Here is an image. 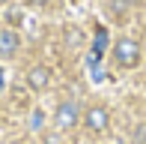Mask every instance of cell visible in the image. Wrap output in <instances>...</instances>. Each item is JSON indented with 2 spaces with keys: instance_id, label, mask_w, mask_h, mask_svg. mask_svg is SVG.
Here are the masks:
<instances>
[{
  "instance_id": "obj_6",
  "label": "cell",
  "mask_w": 146,
  "mask_h": 144,
  "mask_svg": "<svg viewBox=\"0 0 146 144\" xmlns=\"http://www.w3.org/2000/svg\"><path fill=\"white\" fill-rule=\"evenodd\" d=\"M104 51H108V27H98L96 36H92V57H96V60H102Z\"/></svg>"
},
{
  "instance_id": "obj_11",
  "label": "cell",
  "mask_w": 146,
  "mask_h": 144,
  "mask_svg": "<svg viewBox=\"0 0 146 144\" xmlns=\"http://www.w3.org/2000/svg\"><path fill=\"white\" fill-rule=\"evenodd\" d=\"M3 87H6V72L0 69V90H3Z\"/></svg>"
},
{
  "instance_id": "obj_7",
  "label": "cell",
  "mask_w": 146,
  "mask_h": 144,
  "mask_svg": "<svg viewBox=\"0 0 146 144\" xmlns=\"http://www.w3.org/2000/svg\"><path fill=\"white\" fill-rule=\"evenodd\" d=\"M42 126H45V114H42V111H33V114H30V129L39 132Z\"/></svg>"
},
{
  "instance_id": "obj_9",
  "label": "cell",
  "mask_w": 146,
  "mask_h": 144,
  "mask_svg": "<svg viewBox=\"0 0 146 144\" xmlns=\"http://www.w3.org/2000/svg\"><path fill=\"white\" fill-rule=\"evenodd\" d=\"M30 6H39V9H42V6H48V3H54V0H27Z\"/></svg>"
},
{
  "instance_id": "obj_10",
  "label": "cell",
  "mask_w": 146,
  "mask_h": 144,
  "mask_svg": "<svg viewBox=\"0 0 146 144\" xmlns=\"http://www.w3.org/2000/svg\"><path fill=\"white\" fill-rule=\"evenodd\" d=\"M137 141H146V126H140V129H137Z\"/></svg>"
},
{
  "instance_id": "obj_14",
  "label": "cell",
  "mask_w": 146,
  "mask_h": 144,
  "mask_svg": "<svg viewBox=\"0 0 146 144\" xmlns=\"http://www.w3.org/2000/svg\"><path fill=\"white\" fill-rule=\"evenodd\" d=\"M119 144H122V141H119Z\"/></svg>"
},
{
  "instance_id": "obj_12",
  "label": "cell",
  "mask_w": 146,
  "mask_h": 144,
  "mask_svg": "<svg viewBox=\"0 0 146 144\" xmlns=\"http://www.w3.org/2000/svg\"><path fill=\"white\" fill-rule=\"evenodd\" d=\"M122 3H140V0H122Z\"/></svg>"
},
{
  "instance_id": "obj_1",
  "label": "cell",
  "mask_w": 146,
  "mask_h": 144,
  "mask_svg": "<svg viewBox=\"0 0 146 144\" xmlns=\"http://www.w3.org/2000/svg\"><path fill=\"white\" fill-rule=\"evenodd\" d=\"M113 60H116V66H122V69H134L137 63H140V45H137L134 39H119L113 45Z\"/></svg>"
},
{
  "instance_id": "obj_4",
  "label": "cell",
  "mask_w": 146,
  "mask_h": 144,
  "mask_svg": "<svg viewBox=\"0 0 146 144\" xmlns=\"http://www.w3.org/2000/svg\"><path fill=\"white\" fill-rule=\"evenodd\" d=\"M27 84H30L33 90H39V93L48 90V87H51V69H48V66H33V69L27 72Z\"/></svg>"
},
{
  "instance_id": "obj_3",
  "label": "cell",
  "mask_w": 146,
  "mask_h": 144,
  "mask_svg": "<svg viewBox=\"0 0 146 144\" xmlns=\"http://www.w3.org/2000/svg\"><path fill=\"white\" fill-rule=\"evenodd\" d=\"M84 123H87V129H90V132L102 135V132H108V126H110V114H108V108L92 105V108L84 111Z\"/></svg>"
},
{
  "instance_id": "obj_5",
  "label": "cell",
  "mask_w": 146,
  "mask_h": 144,
  "mask_svg": "<svg viewBox=\"0 0 146 144\" xmlns=\"http://www.w3.org/2000/svg\"><path fill=\"white\" fill-rule=\"evenodd\" d=\"M18 45H21V39H18L15 30L0 27V57H12L18 51Z\"/></svg>"
},
{
  "instance_id": "obj_8",
  "label": "cell",
  "mask_w": 146,
  "mask_h": 144,
  "mask_svg": "<svg viewBox=\"0 0 146 144\" xmlns=\"http://www.w3.org/2000/svg\"><path fill=\"white\" fill-rule=\"evenodd\" d=\"M90 72H92V81H104V72L98 69V63H96V57L90 60Z\"/></svg>"
},
{
  "instance_id": "obj_13",
  "label": "cell",
  "mask_w": 146,
  "mask_h": 144,
  "mask_svg": "<svg viewBox=\"0 0 146 144\" xmlns=\"http://www.w3.org/2000/svg\"><path fill=\"white\" fill-rule=\"evenodd\" d=\"M3 3H9V0H0V6H3Z\"/></svg>"
},
{
  "instance_id": "obj_2",
  "label": "cell",
  "mask_w": 146,
  "mask_h": 144,
  "mask_svg": "<svg viewBox=\"0 0 146 144\" xmlns=\"http://www.w3.org/2000/svg\"><path fill=\"white\" fill-rule=\"evenodd\" d=\"M81 120V108H78L75 99H63L54 114V126L60 129V132H69V129H75V123Z\"/></svg>"
}]
</instances>
